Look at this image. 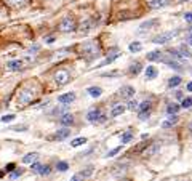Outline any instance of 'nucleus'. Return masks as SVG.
Listing matches in <instances>:
<instances>
[{
  "instance_id": "a211bd4d",
  "label": "nucleus",
  "mask_w": 192,
  "mask_h": 181,
  "mask_svg": "<svg viewBox=\"0 0 192 181\" xmlns=\"http://www.w3.org/2000/svg\"><path fill=\"white\" fill-rule=\"evenodd\" d=\"M147 59H149V61H160V59H162V52H160V50L149 52V53H147Z\"/></svg>"
},
{
  "instance_id": "6ab92c4d",
  "label": "nucleus",
  "mask_w": 192,
  "mask_h": 181,
  "mask_svg": "<svg viewBox=\"0 0 192 181\" xmlns=\"http://www.w3.org/2000/svg\"><path fill=\"white\" fill-rule=\"evenodd\" d=\"M8 69H11V71H19L21 69V66H22V63L19 59H11V61H8Z\"/></svg>"
},
{
  "instance_id": "b1692460",
  "label": "nucleus",
  "mask_w": 192,
  "mask_h": 181,
  "mask_svg": "<svg viewBox=\"0 0 192 181\" xmlns=\"http://www.w3.org/2000/svg\"><path fill=\"white\" fill-rule=\"evenodd\" d=\"M176 123H178V117H176V116H173V117L168 119L167 122H163V123H162V127H163V128H170V127H173V125H176Z\"/></svg>"
},
{
  "instance_id": "473e14b6",
  "label": "nucleus",
  "mask_w": 192,
  "mask_h": 181,
  "mask_svg": "<svg viewBox=\"0 0 192 181\" xmlns=\"http://www.w3.org/2000/svg\"><path fill=\"white\" fill-rule=\"evenodd\" d=\"M22 172H24V170H22V168H18V170H15L13 173L10 175V178H11V179H16V178H19L21 175H22Z\"/></svg>"
},
{
  "instance_id": "2f4dec72",
  "label": "nucleus",
  "mask_w": 192,
  "mask_h": 181,
  "mask_svg": "<svg viewBox=\"0 0 192 181\" xmlns=\"http://www.w3.org/2000/svg\"><path fill=\"white\" fill-rule=\"evenodd\" d=\"M181 106L184 107V109H189V107L192 106V98H183V103Z\"/></svg>"
},
{
  "instance_id": "a19ab883",
  "label": "nucleus",
  "mask_w": 192,
  "mask_h": 181,
  "mask_svg": "<svg viewBox=\"0 0 192 181\" xmlns=\"http://www.w3.org/2000/svg\"><path fill=\"white\" fill-rule=\"evenodd\" d=\"M118 151H120V146H118V148H115V149H112V151H109V152H107V157H112V156H115Z\"/></svg>"
},
{
  "instance_id": "5701e85b",
  "label": "nucleus",
  "mask_w": 192,
  "mask_h": 181,
  "mask_svg": "<svg viewBox=\"0 0 192 181\" xmlns=\"http://www.w3.org/2000/svg\"><path fill=\"white\" fill-rule=\"evenodd\" d=\"M178 111H179V106H178L176 103H168V106H167V112H168V114L176 116Z\"/></svg>"
},
{
  "instance_id": "ddd939ff",
  "label": "nucleus",
  "mask_w": 192,
  "mask_h": 181,
  "mask_svg": "<svg viewBox=\"0 0 192 181\" xmlns=\"http://www.w3.org/2000/svg\"><path fill=\"white\" fill-rule=\"evenodd\" d=\"M168 3H170V0H151L149 7L151 8H162V7H167Z\"/></svg>"
},
{
  "instance_id": "dca6fc26",
  "label": "nucleus",
  "mask_w": 192,
  "mask_h": 181,
  "mask_svg": "<svg viewBox=\"0 0 192 181\" xmlns=\"http://www.w3.org/2000/svg\"><path fill=\"white\" fill-rule=\"evenodd\" d=\"M38 159V154L37 152H29V154H26L22 157V163H32Z\"/></svg>"
},
{
  "instance_id": "de8ad7c7",
  "label": "nucleus",
  "mask_w": 192,
  "mask_h": 181,
  "mask_svg": "<svg viewBox=\"0 0 192 181\" xmlns=\"http://www.w3.org/2000/svg\"><path fill=\"white\" fill-rule=\"evenodd\" d=\"M189 130H190V132H192V122L189 123Z\"/></svg>"
},
{
  "instance_id": "2eb2a0df",
  "label": "nucleus",
  "mask_w": 192,
  "mask_h": 181,
  "mask_svg": "<svg viewBox=\"0 0 192 181\" xmlns=\"http://www.w3.org/2000/svg\"><path fill=\"white\" fill-rule=\"evenodd\" d=\"M157 74H159V71H157L154 66H147V67H146V79L152 80V79L157 77Z\"/></svg>"
},
{
  "instance_id": "bb28decb",
  "label": "nucleus",
  "mask_w": 192,
  "mask_h": 181,
  "mask_svg": "<svg viewBox=\"0 0 192 181\" xmlns=\"http://www.w3.org/2000/svg\"><path fill=\"white\" fill-rule=\"evenodd\" d=\"M67 168H69V163L64 162V160H59L56 163V170L58 172H67Z\"/></svg>"
},
{
  "instance_id": "c85d7f7f",
  "label": "nucleus",
  "mask_w": 192,
  "mask_h": 181,
  "mask_svg": "<svg viewBox=\"0 0 192 181\" xmlns=\"http://www.w3.org/2000/svg\"><path fill=\"white\" fill-rule=\"evenodd\" d=\"M131 138H133V133L131 132L123 133L122 135V144H125V143H128V141H131Z\"/></svg>"
},
{
  "instance_id": "f3484780",
  "label": "nucleus",
  "mask_w": 192,
  "mask_h": 181,
  "mask_svg": "<svg viewBox=\"0 0 192 181\" xmlns=\"http://www.w3.org/2000/svg\"><path fill=\"white\" fill-rule=\"evenodd\" d=\"M99 116H101V112L98 109H93V111H90L88 114H87V120L93 123V122H96L99 119Z\"/></svg>"
},
{
  "instance_id": "a18cd8bd",
  "label": "nucleus",
  "mask_w": 192,
  "mask_h": 181,
  "mask_svg": "<svg viewBox=\"0 0 192 181\" xmlns=\"http://www.w3.org/2000/svg\"><path fill=\"white\" fill-rule=\"evenodd\" d=\"M186 40H187V43H189L190 47H192V34H189V35H187V39H186Z\"/></svg>"
},
{
  "instance_id": "49530a36",
  "label": "nucleus",
  "mask_w": 192,
  "mask_h": 181,
  "mask_svg": "<svg viewBox=\"0 0 192 181\" xmlns=\"http://www.w3.org/2000/svg\"><path fill=\"white\" fill-rule=\"evenodd\" d=\"M186 88H187L189 92H192V82H190V83H187V87H186Z\"/></svg>"
},
{
  "instance_id": "9d476101",
  "label": "nucleus",
  "mask_w": 192,
  "mask_h": 181,
  "mask_svg": "<svg viewBox=\"0 0 192 181\" xmlns=\"http://www.w3.org/2000/svg\"><path fill=\"white\" fill-rule=\"evenodd\" d=\"M160 61H163L167 66H170L171 69H174V71H183V66H181V63H178V61H174V59H165V58H162Z\"/></svg>"
},
{
  "instance_id": "1a4fd4ad",
  "label": "nucleus",
  "mask_w": 192,
  "mask_h": 181,
  "mask_svg": "<svg viewBox=\"0 0 192 181\" xmlns=\"http://www.w3.org/2000/svg\"><path fill=\"white\" fill-rule=\"evenodd\" d=\"M63 127H69V125H72L74 123V116L72 114H63L59 117V120H58Z\"/></svg>"
},
{
  "instance_id": "f8f14e48",
  "label": "nucleus",
  "mask_w": 192,
  "mask_h": 181,
  "mask_svg": "<svg viewBox=\"0 0 192 181\" xmlns=\"http://www.w3.org/2000/svg\"><path fill=\"white\" fill-rule=\"evenodd\" d=\"M176 50H178V53H179V56H181V58H187V59L192 58V52H190L187 47H186V45H179Z\"/></svg>"
},
{
  "instance_id": "9b49d317",
  "label": "nucleus",
  "mask_w": 192,
  "mask_h": 181,
  "mask_svg": "<svg viewBox=\"0 0 192 181\" xmlns=\"http://www.w3.org/2000/svg\"><path fill=\"white\" fill-rule=\"evenodd\" d=\"M71 135V130L67 128V127H64V128H61V130H58L56 132V135H55V139H58V141H61V139H66L67 136Z\"/></svg>"
},
{
  "instance_id": "4be33fe9",
  "label": "nucleus",
  "mask_w": 192,
  "mask_h": 181,
  "mask_svg": "<svg viewBox=\"0 0 192 181\" xmlns=\"http://www.w3.org/2000/svg\"><path fill=\"white\" fill-rule=\"evenodd\" d=\"M157 24H159V19H151V21L143 22L139 29H141V31H143V29H151V27H154V26H157Z\"/></svg>"
},
{
  "instance_id": "f03ea898",
  "label": "nucleus",
  "mask_w": 192,
  "mask_h": 181,
  "mask_svg": "<svg viewBox=\"0 0 192 181\" xmlns=\"http://www.w3.org/2000/svg\"><path fill=\"white\" fill-rule=\"evenodd\" d=\"M178 35V31H170V32H163V34H159L157 37L152 39V42L157 43V45H163V43H168L171 40V39H174Z\"/></svg>"
},
{
  "instance_id": "6e6552de",
  "label": "nucleus",
  "mask_w": 192,
  "mask_h": 181,
  "mask_svg": "<svg viewBox=\"0 0 192 181\" xmlns=\"http://www.w3.org/2000/svg\"><path fill=\"white\" fill-rule=\"evenodd\" d=\"M159 149H160V144L159 143H154V144H151L149 148L143 152V156L144 157H152V156H155L157 152H159Z\"/></svg>"
},
{
  "instance_id": "20e7f679",
  "label": "nucleus",
  "mask_w": 192,
  "mask_h": 181,
  "mask_svg": "<svg viewBox=\"0 0 192 181\" xmlns=\"http://www.w3.org/2000/svg\"><path fill=\"white\" fill-rule=\"evenodd\" d=\"M69 79H71L69 72L64 71V69H61V71H58V72L55 74V80H56V83H58V85H66V83L69 82Z\"/></svg>"
},
{
  "instance_id": "f257e3e1",
  "label": "nucleus",
  "mask_w": 192,
  "mask_h": 181,
  "mask_svg": "<svg viewBox=\"0 0 192 181\" xmlns=\"http://www.w3.org/2000/svg\"><path fill=\"white\" fill-rule=\"evenodd\" d=\"M82 53L88 56V58H94V56H98L99 55V47H98V43L93 42V40H90V42H85L82 45Z\"/></svg>"
},
{
  "instance_id": "f704fd0d",
  "label": "nucleus",
  "mask_w": 192,
  "mask_h": 181,
  "mask_svg": "<svg viewBox=\"0 0 192 181\" xmlns=\"http://www.w3.org/2000/svg\"><path fill=\"white\" fill-rule=\"evenodd\" d=\"M40 167H42V165H40V163H38L37 160L31 163V170H32L34 173H38V170H40Z\"/></svg>"
},
{
  "instance_id": "7ed1b4c3",
  "label": "nucleus",
  "mask_w": 192,
  "mask_h": 181,
  "mask_svg": "<svg viewBox=\"0 0 192 181\" xmlns=\"http://www.w3.org/2000/svg\"><path fill=\"white\" fill-rule=\"evenodd\" d=\"M74 29H75V22H74V19H72L71 16H67V18H64L63 21H61L59 31H63V32H72Z\"/></svg>"
},
{
  "instance_id": "09e8293b",
  "label": "nucleus",
  "mask_w": 192,
  "mask_h": 181,
  "mask_svg": "<svg viewBox=\"0 0 192 181\" xmlns=\"http://www.w3.org/2000/svg\"><path fill=\"white\" fill-rule=\"evenodd\" d=\"M179 2H189V0H179Z\"/></svg>"
},
{
  "instance_id": "4c0bfd02",
  "label": "nucleus",
  "mask_w": 192,
  "mask_h": 181,
  "mask_svg": "<svg viewBox=\"0 0 192 181\" xmlns=\"http://www.w3.org/2000/svg\"><path fill=\"white\" fill-rule=\"evenodd\" d=\"M10 5H13V7H19V5L24 3V0H8Z\"/></svg>"
},
{
  "instance_id": "423d86ee",
  "label": "nucleus",
  "mask_w": 192,
  "mask_h": 181,
  "mask_svg": "<svg viewBox=\"0 0 192 181\" xmlns=\"http://www.w3.org/2000/svg\"><path fill=\"white\" fill-rule=\"evenodd\" d=\"M74 99H75V93H74V92L64 93V95H59V96H58V101H59L61 104H71Z\"/></svg>"
},
{
  "instance_id": "72a5a7b5",
  "label": "nucleus",
  "mask_w": 192,
  "mask_h": 181,
  "mask_svg": "<svg viewBox=\"0 0 192 181\" xmlns=\"http://www.w3.org/2000/svg\"><path fill=\"white\" fill-rule=\"evenodd\" d=\"M139 120H147L149 116H151V111H143V112H139Z\"/></svg>"
},
{
  "instance_id": "ea45409f",
  "label": "nucleus",
  "mask_w": 192,
  "mask_h": 181,
  "mask_svg": "<svg viewBox=\"0 0 192 181\" xmlns=\"http://www.w3.org/2000/svg\"><path fill=\"white\" fill-rule=\"evenodd\" d=\"M184 19H186V22H190V24H192V11L184 13Z\"/></svg>"
},
{
  "instance_id": "79ce46f5",
  "label": "nucleus",
  "mask_w": 192,
  "mask_h": 181,
  "mask_svg": "<svg viewBox=\"0 0 192 181\" xmlns=\"http://www.w3.org/2000/svg\"><path fill=\"white\" fill-rule=\"evenodd\" d=\"M13 130H18V132H24V130H27V125H18V127H13Z\"/></svg>"
},
{
  "instance_id": "37998d69",
  "label": "nucleus",
  "mask_w": 192,
  "mask_h": 181,
  "mask_svg": "<svg viewBox=\"0 0 192 181\" xmlns=\"http://www.w3.org/2000/svg\"><path fill=\"white\" fill-rule=\"evenodd\" d=\"M15 170V163H8L7 167H5V172H13Z\"/></svg>"
},
{
  "instance_id": "c03bdc74",
  "label": "nucleus",
  "mask_w": 192,
  "mask_h": 181,
  "mask_svg": "<svg viewBox=\"0 0 192 181\" xmlns=\"http://www.w3.org/2000/svg\"><path fill=\"white\" fill-rule=\"evenodd\" d=\"M183 92H176V93H174V98H176V99H183Z\"/></svg>"
},
{
  "instance_id": "7c9ffc66",
  "label": "nucleus",
  "mask_w": 192,
  "mask_h": 181,
  "mask_svg": "<svg viewBox=\"0 0 192 181\" xmlns=\"http://www.w3.org/2000/svg\"><path fill=\"white\" fill-rule=\"evenodd\" d=\"M50 170H51V168H50V165H42L37 175H42V176H43V175H50Z\"/></svg>"
},
{
  "instance_id": "c756f323",
  "label": "nucleus",
  "mask_w": 192,
  "mask_h": 181,
  "mask_svg": "<svg viewBox=\"0 0 192 181\" xmlns=\"http://www.w3.org/2000/svg\"><path fill=\"white\" fill-rule=\"evenodd\" d=\"M138 101H133V99H130V103H128V106H127V109L128 111H138Z\"/></svg>"
},
{
  "instance_id": "a878e982",
  "label": "nucleus",
  "mask_w": 192,
  "mask_h": 181,
  "mask_svg": "<svg viewBox=\"0 0 192 181\" xmlns=\"http://www.w3.org/2000/svg\"><path fill=\"white\" fill-rule=\"evenodd\" d=\"M85 143H87V138L85 136H80V138L72 139L71 141V146H72V148H78V146H82V144H85Z\"/></svg>"
},
{
  "instance_id": "0eeeda50",
  "label": "nucleus",
  "mask_w": 192,
  "mask_h": 181,
  "mask_svg": "<svg viewBox=\"0 0 192 181\" xmlns=\"http://www.w3.org/2000/svg\"><path fill=\"white\" fill-rule=\"evenodd\" d=\"M125 111H127V106L122 104V103H118V104H114V107L111 109V116L112 117H118V116H122Z\"/></svg>"
},
{
  "instance_id": "39448f33",
  "label": "nucleus",
  "mask_w": 192,
  "mask_h": 181,
  "mask_svg": "<svg viewBox=\"0 0 192 181\" xmlns=\"http://www.w3.org/2000/svg\"><path fill=\"white\" fill-rule=\"evenodd\" d=\"M118 93H120L122 98H125V99H131L136 92H134V88H133L131 85H123L120 90H118Z\"/></svg>"
},
{
  "instance_id": "aec40b11",
  "label": "nucleus",
  "mask_w": 192,
  "mask_h": 181,
  "mask_svg": "<svg viewBox=\"0 0 192 181\" xmlns=\"http://www.w3.org/2000/svg\"><path fill=\"white\" fill-rule=\"evenodd\" d=\"M181 82H183V79L179 77V75H173L170 80H168V87H170V88H176Z\"/></svg>"
},
{
  "instance_id": "c9c22d12",
  "label": "nucleus",
  "mask_w": 192,
  "mask_h": 181,
  "mask_svg": "<svg viewBox=\"0 0 192 181\" xmlns=\"http://www.w3.org/2000/svg\"><path fill=\"white\" fill-rule=\"evenodd\" d=\"M91 173H93V167L90 165V167L85 168V170H82V176H83V178H87V176H90Z\"/></svg>"
},
{
  "instance_id": "58836bf2",
  "label": "nucleus",
  "mask_w": 192,
  "mask_h": 181,
  "mask_svg": "<svg viewBox=\"0 0 192 181\" xmlns=\"http://www.w3.org/2000/svg\"><path fill=\"white\" fill-rule=\"evenodd\" d=\"M83 179H85V178L82 176V173H75L74 176L71 178V181H83Z\"/></svg>"
},
{
  "instance_id": "393cba45",
  "label": "nucleus",
  "mask_w": 192,
  "mask_h": 181,
  "mask_svg": "<svg viewBox=\"0 0 192 181\" xmlns=\"http://www.w3.org/2000/svg\"><path fill=\"white\" fill-rule=\"evenodd\" d=\"M128 50H130L131 53H139L141 50H143V45H141L139 42H133V43H130Z\"/></svg>"
},
{
  "instance_id": "4468645a",
  "label": "nucleus",
  "mask_w": 192,
  "mask_h": 181,
  "mask_svg": "<svg viewBox=\"0 0 192 181\" xmlns=\"http://www.w3.org/2000/svg\"><path fill=\"white\" fill-rule=\"evenodd\" d=\"M141 69H143V64L139 63V61H136V63H133V64H130V74L131 75H138L139 72H141Z\"/></svg>"
},
{
  "instance_id": "cd10ccee",
  "label": "nucleus",
  "mask_w": 192,
  "mask_h": 181,
  "mask_svg": "<svg viewBox=\"0 0 192 181\" xmlns=\"http://www.w3.org/2000/svg\"><path fill=\"white\" fill-rule=\"evenodd\" d=\"M151 107H152V103L151 101H144V103H141L138 106V111L139 112H143V111H151Z\"/></svg>"
},
{
  "instance_id": "e433bc0d",
  "label": "nucleus",
  "mask_w": 192,
  "mask_h": 181,
  "mask_svg": "<svg viewBox=\"0 0 192 181\" xmlns=\"http://www.w3.org/2000/svg\"><path fill=\"white\" fill-rule=\"evenodd\" d=\"M13 119H15V114H8V116H3L2 119H0V122H5V123H7V122H10V120H13Z\"/></svg>"
},
{
  "instance_id": "412c9836",
  "label": "nucleus",
  "mask_w": 192,
  "mask_h": 181,
  "mask_svg": "<svg viewBox=\"0 0 192 181\" xmlns=\"http://www.w3.org/2000/svg\"><path fill=\"white\" fill-rule=\"evenodd\" d=\"M88 93L91 98H99L101 95H103V90H101L99 87H90L88 88Z\"/></svg>"
}]
</instances>
